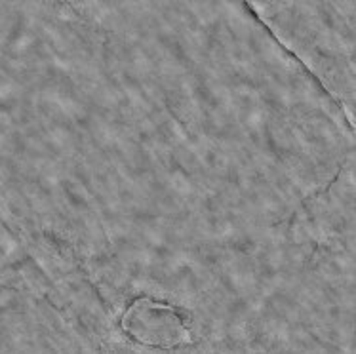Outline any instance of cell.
Masks as SVG:
<instances>
[{"instance_id":"obj_1","label":"cell","mask_w":356,"mask_h":354,"mask_svg":"<svg viewBox=\"0 0 356 354\" xmlns=\"http://www.w3.org/2000/svg\"><path fill=\"white\" fill-rule=\"evenodd\" d=\"M126 335L141 345L154 348H175L189 345L191 332L185 312L174 305L151 297L136 299L122 316Z\"/></svg>"}]
</instances>
